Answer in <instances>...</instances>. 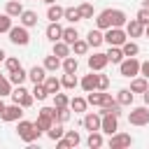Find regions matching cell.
I'll return each instance as SVG.
<instances>
[{"label":"cell","mask_w":149,"mask_h":149,"mask_svg":"<svg viewBox=\"0 0 149 149\" xmlns=\"http://www.w3.org/2000/svg\"><path fill=\"white\" fill-rule=\"evenodd\" d=\"M63 19H68L70 23H77V21H81L79 7H68V9H65V14H63Z\"/></svg>","instance_id":"obj_32"},{"label":"cell","mask_w":149,"mask_h":149,"mask_svg":"<svg viewBox=\"0 0 149 149\" xmlns=\"http://www.w3.org/2000/svg\"><path fill=\"white\" fill-rule=\"evenodd\" d=\"M2 109H5V102H2V98H0V114H2Z\"/></svg>","instance_id":"obj_53"},{"label":"cell","mask_w":149,"mask_h":149,"mask_svg":"<svg viewBox=\"0 0 149 149\" xmlns=\"http://www.w3.org/2000/svg\"><path fill=\"white\" fill-rule=\"evenodd\" d=\"M86 42H88L91 47H100V44L105 42V33H100V28H98V30H91V33L86 35Z\"/></svg>","instance_id":"obj_24"},{"label":"cell","mask_w":149,"mask_h":149,"mask_svg":"<svg viewBox=\"0 0 149 149\" xmlns=\"http://www.w3.org/2000/svg\"><path fill=\"white\" fill-rule=\"evenodd\" d=\"M47 95H49L47 86H44V84H35V88H33V98H37V100H47Z\"/></svg>","instance_id":"obj_39"},{"label":"cell","mask_w":149,"mask_h":149,"mask_svg":"<svg viewBox=\"0 0 149 149\" xmlns=\"http://www.w3.org/2000/svg\"><path fill=\"white\" fill-rule=\"evenodd\" d=\"M79 84H81V88H84L86 93H88V91H95V88H98V74H93V70H91V74H86Z\"/></svg>","instance_id":"obj_19"},{"label":"cell","mask_w":149,"mask_h":149,"mask_svg":"<svg viewBox=\"0 0 149 149\" xmlns=\"http://www.w3.org/2000/svg\"><path fill=\"white\" fill-rule=\"evenodd\" d=\"M142 98H144V105H147V107H149V88H147V91H144V93H142Z\"/></svg>","instance_id":"obj_51"},{"label":"cell","mask_w":149,"mask_h":149,"mask_svg":"<svg viewBox=\"0 0 149 149\" xmlns=\"http://www.w3.org/2000/svg\"><path fill=\"white\" fill-rule=\"evenodd\" d=\"M61 84H63V88H74L79 81H77V74L74 72H65L63 79H61Z\"/></svg>","instance_id":"obj_35"},{"label":"cell","mask_w":149,"mask_h":149,"mask_svg":"<svg viewBox=\"0 0 149 149\" xmlns=\"http://www.w3.org/2000/svg\"><path fill=\"white\" fill-rule=\"evenodd\" d=\"M107 63H109V61H107V54H100V51H98V54L88 56V68H91V70H95V72H98V70H102Z\"/></svg>","instance_id":"obj_11"},{"label":"cell","mask_w":149,"mask_h":149,"mask_svg":"<svg viewBox=\"0 0 149 149\" xmlns=\"http://www.w3.org/2000/svg\"><path fill=\"white\" fill-rule=\"evenodd\" d=\"M28 79V72L23 70V68H19V70H14V72H9V81L14 84V86H19V84H23Z\"/></svg>","instance_id":"obj_27"},{"label":"cell","mask_w":149,"mask_h":149,"mask_svg":"<svg viewBox=\"0 0 149 149\" xmlns=\"http://www.w3.org/2000/svg\"><path fill=\"white\" fill-rule=\"evenodd\" d=\"M102 98H105V91H88V95H86V100H88V105H95V107H100L102 105Z\"/></svg>","instance_id":"obj_28"},{"label":"cell","mask_w":149,"mask_h":149,"mask_svg":"<svg viewBox=\"0 0 149 149\" xmlns=\"http://www.w3.org/2000/svg\"><path fill=\"white\" fill-rule=\"evenodd\" d=\"M130 144H133V137L126 135V133H119V130H116V133L109 137V147H112V149H121V147H130Z\"/></svg>","instance_id":"obj_10"},{"label":"cell","mask_w":149,"mask_h":149,"mask_svg":"<svg viewBox=\"0 0 149 149\" xmlns=\"http://www.w3.org/2000/svg\"><path fill=\"white\" fill-rule=\"evenodd\" d=\"M44 86H47V91H49V95H54V93H58L61 91V79H56V74H49L47 79H44Z\"/></svg>","instance_id":"obj_21"},{"label":"cell","mask_w":149,"mask_h":149,"mask_svg":"<svg viewBox=\"0 0 149 149\" xmlns=\"http://www.w3.org/2000/svg\"><path fill=\"white\" fill-rule=\"evenodd\" d=\"M95 26H98L100 30H107V28H112V14H109V9H105V12H100V14H98V19H95Z\"/></svg>","instance_id":"obj_16"},{"label":"cell","mask_w":149,"mask_h":149,"mask_svg":"<svg viewBox=\"0 0 149 149\" xmlns=\"http://www.w3.org/2000/svg\"><path fill=\"white\" fill-rule=\"evenodd\" d=\"M116 100H119L121 107H123V105H130V102H133V91H130V88H121V91L116 93Z\"/></svg>","instance_id":"obj_31"},{"label":"cell","mask_w":149,"mask_h":149,"mask_svg":"<svg viewBox=\"0 0 149 149\" xmlns=\"http://www.w3.org/2000/svg\"><path fill=\"white\" fill-rule=\"evenodd\" d=\"M79 14H81V19H93V5L91 2H81L79 5Z\"/></svg>","instance_id":"obj_42"},{"label":"cell","mask_w":149,"mask_h":149,"mask_svg":"<svg viewBox=\"0 0 149 149\" xmlns=\"http://www.w3.org/2000/svg\"><path fill=\"white\" fill-rule=\"evenodd\" d=\"M0 79H2V74H0Z\"/></svg>","instance_id":"obj_57"},{"label":"cell","mask_w":149,"mask_h":149,"mask_svg":"<svg viewBox=\"0 0 149 149\" xmlns=\"http://www.w3.org/2000/svg\"><path fill=\"white\" fill-rule=\"evenodd\" d=\"M77 40H79V33H77V28H63V42L72 44V42H77Z\"/></svg>","instance_id":"obj_37"},{"label":"cell","mask_w":149,"mask_h":149,"mask_svg":"<svg viewBox=\"0 0 149 149\" xmlns=\"http://www.w3.org/2000/svg\"><path fill=\"white\" fill-rule=\"evenodd\" d=\"M68 105H70V100L65 93H54V107H68Z\"/></svg>","instance_id":"obj_43"},{"label":"cell","mask_w":149,"mask_h":149,"mask_svg":"<svg viewBox=\"0 0 149 149\" xmlns=\"http://www.w3.org/2000/svg\"><path fill=\"white\" fill-rule=\"evenodd\" d=\"M2 121H21V116H23V107L19 105V102H14V105H5V109H2Z\"/></svg>","instance_id":"obj_8"},{"label":"cell","mask_w":149,"mask_h":149,"mask_svg":"<svg viewBox=\"0 0 149 149\" xmlns=\"http://www.w3.org/2000/svg\"><path fill=\"white\" fill-rule=\"evenodd\" d=\"M140 74H142V77H147V79H149V58H147V61H144V63H140Z\"/></svg>","instance_id":"obj_49"},{"label":"cell","mask_w":149,"mask_h":149,"mask_svg":"<svg viewBox=\"0 0 149 149\" xmlns=\"http://www.w3.org/2000/svg\"><path fill=\"white\" fill-rule=\"evenodd\" d=\"M28 77L33 79V84H44V79H47V68L42 65H35V68H30V72H28Z\"/></svg>","instance_id":"obj_14"},{"label":"cell","mask_w":149,"mask_h":149,"mask_svg":"<svg viewBox=\"0 0 149 149\" xmlns=\"http://www.w3.org/2000/svg\"><path fill=\"white\" fill-rule=\"evenodd\" d=\"M100 130L107 133V135H114V133L119 130V116L112 114V112H105V114H102V126H100Z\"/></svg>","instance_id":"obj_6"},{"label":"cell","mask_w":149,"mask_h":149,"mask_svg":"<svg viewBox=\"0 0 149 149\" xmlns=\"http://www.w3.org/2000/svg\"><path fill=\"white\" fill-rule=\"evenodd\" d=\"M135 19H137L140 23H144V26H149V9H147V7H142V9L137 12V16H135Z\"/></svg>","instance_id":"obj_48"},{"label":"cell","mask_w":149,"mask_h":149,"mask_svg":"<svg viewBox=\"0 0 149 149\" xmlns=\"http://www.w3.org/2000/svg\"><path fill=\"white\" fill-rule=\"evenodd\" d=\"M109 14H112V26H114V28H123V26H126V21H128L126 12H121V9H109Z\"/></svg>","instance_id":"obj_17"},{"label":"cell","mask_w":149,"mask_h":149,"mask_svg":"<svg viewBox=\"0 0 149 149\" xmlns=\"http://www.w3.org/2000/svg\"><path fill=\"white\" fill-rule=\"evenodd\" d=\"M5 65H7L9 72H14V70L21 68V61H19V58H5Z\"/></svg>","instance_id":"obj_46"},{"label":"cell","mask_w":149,"mask_h":149,"mask_svg":"<svg viewBox=\"0 0 149 149\" xmlns=\"http://www.w3.org/2000/svg\"><path fill=\"white\" fill-rule=\"evenodd\" d=\"M79 63H77V56H65L63 58V72H77Z\"/></svg>","instance_id":"obj_30"},{"label":"cell","mask_w":149,"mask_h":149,"mask_svg":"<svg viewBox=\"0 0 149 149\" xmlns=\"http://www.w3.org/2000/svg\"><path fill=\"white\" fill-rule=\"evenodd\" d=\"M126 33H128V37H140L144 33V23H140L137 19H130V21H126Z\"/></svg>","instance_id":"obj_12"},{"label":"cell","mask_w":149,"mask_h":149,"mask_svg":"<svg viewBox=\"0 0 149 149\" xmlns=\"http://www.w3.org/2000/svg\"><path fill=\"white\" fill-rule=\"evenodd\" d=\"M47 40H51V42L63 40V28L58 26V21H51V23L47 26Z\"/></svg>","instance_id":"obj_13"},{"label":"cell","mask_w":149,"mask_h":149,"mask_svg":"<svg viewBox=\"0 0 149 149\" xmlns=\"http://www.w3.org/2000/svg\"><path fill=\"white\" fill-rule=\"evenodd\" d=\"M12 100H14V102H19V105L26 109V107H30V105H33V100H35V98H33V93H28V91L23 88V84H19L16 88H12Z\"/></svg>","instance_id":"obj_5"},{"label":"cell","mask_w":149,"mask_h":149,"mask_svg":"<svg viewBox=\"0 0 149 149\" xmlns=\"http://www.w3.org/2000/svg\"><path fill=\"white\" fill-rule=\"evenodd\" d=\"M144 33H147V37H149V26H144Z\"/></svg>","instance_id":"obj_55"},{"label":"cell","mask_w":149,"mask_h":149,"mask_svg":"<svg viewBox=\"0 0 149 149\" xmlns=\"http://www.w3.org/2000/svg\"><path fill=\"white\" fill-rule=\"evenodd\" d=\"M5 95H12V81L9 79H0V98H5Z\"/></svg>","instance_id":"obj_44"},{"label":"cell","mask_w":149,"mask_h":149,"mask_svg":"<svg viewBox=\"0 0 149 149\" xmlns=\"http://www.w3.org/2000/svg\"><path fill=\"white\" fill-rule=\"evenodd\" d=\"M147 88H149L147 77H133V81H130V91L133 93H144Z\"/></svg>","instance_id":"obj_22"},{"label":"cell","mask_w":149,"mask_h":149,"mask_svg":"<svg viewBox=\"0 0 149 149\" xmlns=\"http://www.w3.org/2000/svg\"><path fill=\"white\" fill-rule=\"evenodd\" d=\"M119 72H121V77H137L140 74V61L135 58V56H126L121 63H119Z\"/></svg>","instance_id":"obj_2"},{"label":"cell","mask_w":149,"mask_h":149,"mask_svg":"<svg viewBox=\"0 0 149 149\" xmlns=\"http://www.w3.org/2000/svg\"><path fill=\"white\" fill-rule=\"evenodd\" d=\"M65 140H68V144L70 147H77L79 142H81V137H79V133L77 130H65V135H63Z\"/></svg>","instance_id":"obj_40"},{"label":"cell","mask_w":149,"mask_h":149,"mask_svg":"<svg viewBox=\"0 0 149 149\" xmlns=\"http://www.w3.org/2000/svg\"><path fill=\"white\" fill-rule=\"evenodd\" d=\"M70 44L68 42H63V40H58V42H54V54L58 56V58H65V56H70Z\"/></svg>","instance_id":"obj_25"},{"label":"cell","mask_w":149,"mask_h":149,"mask_svg":"<svg viewBox=\"0 0 149 149\" xmlns=\"http://www.w3.org/2000/svg\"><path fill=\"white\" fill-rule=\"evenodd\" d=\"M86 144H88L91 149H98V147H102V135H100V130H93V133L88 135Z\"/></svg>","instance_id":"obj_36"},{"label":"cell","mask_w":149,"mask_h":149,"mask_svg":"<svg viewBox=\"0 0 149 149\" xmlns=\"http://www.w3.org/2000/svg\"><path fill=\"white\" fill-rule=\"evenodd\" d=\"M63 135H65V128H63V123H61V121H56V123L47 130V137H49V140H54V142H56V140H61Z\"/></svg>","instance_id":"obj_23"},{"label":"cell","mask_w":149,"mask_h":149,"mask_svg":"<svg viewBox=\"0 0 149 149\" xmlns=\"http://www.w3.org/2000/svg\"><path fill=\"white\" fill-rule=\"evenodd\" d=\"M70 47H72V51H74L77 56H84V54L88 51V47H91V44H88L86 40H77V42H72Z\"/></svg>","instance_id":"obj_33"},{"label":"cell","mask_w":149,"mask_h":149,"mask_svg":"<svg viewBox=\"0 0 149 149\" xmlns=\"http://www.w3.org/2000/svg\"><path fill=\"white\" fill-rule=\"evenodd\" d=\"M56 147H58V149H70V144H68V140H65V137L56 140Z\"/></svg>","instance_id":"obj_50"},{"label":"cell","mask_w":149,"mask_h":149,"mask_svg":"<svg viewBox=\"0 0 149 149\" xmlns=\"http://www.w3.org/2000/svg\"><path fill=\"white\" fill-rule=\"evenodd\" d=\"M121 51H123V56H137V54H140V47H137L135 42H128V40H126V42L121 44Z\"/></svg>","instance_id":"obj_34"},{"label":"cell","mask_w":149,"mask_h":149,"mask_svg":"<svg viewBox=\"0 0 149 149\" xmlns=\"http://www.w3.org/2000/svg\"><path fill=\"white\" fill-rule=\"evenodd\" d=\"M63 14H65V9H63L61 5H56V2L49 5V9H47V19H49V21H61Z\"/></svg>","instance_id":"obj_20"},{"label":"cell","mask_w":149,"mask_h":149,"mask_svg":"<svg viewBox=\"0 0 149 149\" xmlns=\"http://www.w3.org/2000/svg\"><path fill=\"white\" fill-rule=\"evenodd\" d=\"M44 68H47V72H56L58 68H63V58H58L56 54H51V56L44 58Z\"/></svg>","instance_id":"obj_18"},{"label":"cell","mask_w":149,"mask_h":149,"mask_svg":"<svg viewBox=\"0 0 149 149\" xmlns=\"http://www.w3.org/2000/svg\"><path fill=\"white\" fill-rule=\"evenodd\" d=\"M107 61H109V63H121V61H123V51H121V47H109V51H107Z\"/></svg>","instance_id":"obj_29"},{"label":"cell","mask_w":149,"mask_h":149,"mask_svg":"<svg viewBox=\"0 0 149 149\" xmlns=\"http://www.w3.org/2000/svg\"><path fill=\"white\" fill-rule=\"evenodd\" d=\"M81 123H84V128H86V130H91V133H93V130H100V126H102V114H100V112H98V114H95V112H91V114H86V116H84V121H81Z\"/></svg>","instance_id":"obj_9"},{"label":"cell","mask_w":149,"mask_h":149,"mask_svg":"<svg viewBox=\"0 0 149 149\" xmlns=\"http://www.w3.org/2000/svg\"><path fill=\"white\" fill-rule=\"evenodd\" d=\"M19 19H21V26H26V28L37 26V14H35L33 9H23V14H21Z\"/></svg>","instance_id":"obj_15"},{"label":"cell","mask_w":149,"mask_h":149,"mask_svg":"<svg viewBox=\"0 0 149 149\" xmlns=\"http://www.w3.org/2000/svg\"><path fill=\"white\" fill-rule=\"evenodd\" d=\"M86 105H88L86 98H72V100H70V109H72V112H84Z\"/></svg>","instance_id":"obj_38"},{"label":"cell","mask_w":149,"mask_h":149,"mask_svg":"<svg viewBox=\"0 0 149 149\" xmlns=\"http://www.w3.org/2000/svg\"><path fill=\"white\" fill-rule=\"evenodd\" d=\"M128 123H133V126H147L149 123V109L147 107H135L128 114Z\"/></svg>","instance_id":"obj_7"},{"label":"cell","mask_w":149,"mask_h":149,"mask_svg":"<svg viewBox=\"0 0 149 149\" xmlns=\"http://www.w3.org/2000/svg\"><path fill=\"white\" fill-rule=\"evenodd\" d=\"M5 58H7V54H5V51H2V49H0V63H2V61H5Z\"/></svg>","instance_id":"obj_52"},{"label":"cell","mask_w":149,"mask_h":149,"mask_svg":"<svg viewBox=\"0 0 149 149\" xmlns=\"http://www.w3.org/2000/svg\"><path fill=\"white\" fill-rule=\"evenodd\" d=\"M16 135H19L23 142H28V144H30V142H35V140L42 135V130L35 126V121H23V119H21V121H19V126H16Z\"/></svg>","instance_id":"obj_1"},{"label":"cell","mask_w":149,"mask_h":149,"mask_svg":"<svg viewBox=\"0 0 149 149\" xmlns=\"http://www.w3.org/2000/svg\"><path fill=\"white\" fill-rule=\"evenodd\" d=\"M128 40V33L123 30V28H107V33H105V42L109 44V47H121L123 42Z\"/></svg>","instance_id":"obj_4"},{"label":"cell","mask_w":149,"mask_h":149,"mask_svg":"<svg viewBox=\"0 0 149 149\" xmlns=\"http://www.w3.org/2000/svg\"><path fill=\"white\" fill-rule=\"evenodd\" d=\"M44 2H47V5H54V2H56V0H44Z\"/></svg>","instance_id":"obj_54"},{"label":"cell","mask_w":149,"mask_h":149,"mask_svg":"<svg viewBox=\"0 0 149 149\" xmlns=\"http://www.w3.org/2000/svg\"><path fill=\"white\" fill-rule=\"evenodd\" d=\"M9 42H12V44H19V47H26V44L30 42L28 28H26V26H12V28H9Z\"/></svg>","instance_id":"obj_3"},{"label":"cell","mask_w":149,"mask_h":149,"mask_svg":"<svg viewBox=\"0 0 149 149\" xmlns=\"http://www.w3.org/2000/svg\"><path fill=\"white\" fill-rule=\"evenodd\" d=\"M109 88V77L107 74H98V91H107Z\"/></svg>","instance_id":"obj_47"},{"label":"cell","mask_w":149,"mask_h":149,"mask_svg":"<svg viewBox=\"0 0 149 149\" xmlns=\"http://www.w3.org/2000/svg\"><path fill=\"white\" fill-rule=\"evenodd\" d=\"M144 7H147V9H149V0H147V5H144Z\"/></svg>","instance_id":"obj_56"},{"label":"cell","mask_w":149,"mask_h":149,"mask_svg":"<svg viewBox=\"0 0 149 149\" xmlns=\"http://www.w3.org/2000/svg\"><path fill=\"white\" fill-rule=\"evenodd\" d=\"M5 12H7L9 16H21V14H23V5H21L19 0H9V2L5 5Z\"/></svg>","instance_id":"obj_26"},{"label":"cell","mask_w":149,"mask_h":149,"mask_svg":"<svg viewBox=\"0 0 149 149\" xmlns=\"http://www.w3.org/2000/svg\"><path fill=\"white\" fill-rule=\"evenodd\" d=\"M68 119H70V109H68V107H56V121L65 123Z\"/></svg>","instance_id":"obj_45"},{"label":"cell","mask_w":149,"mask_h":149,"mask_svg":"<svg viewBox=\"0 0 149 149\" xmlns=\"http://www.w3.org/2000/svg\"><path fill=\"white\" fill-rule=\"evenodd\" d=\"M9 28H12V16L5 12V14H0V35L2 33H9Z\"/></svg>","instance_id":"obj_41"}]
</instances>
